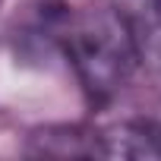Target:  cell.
<instances>
[{
    "instance_id": "2",
    "label": "cell",
    "mask_w": 161,
    "mask_h": 161,
    "mask_svg": "<svg viewBox=\"0 0 161 161\" xmlns=\"http://www.w3.org/2000/svg\"><path fill=\"white\" fill-rule=\"evenodd\" d=\"M95 155L101 158H161V126L152 120H120L95 130Z\"/></svg>"
},
{
    "instance_id": "3",
    "label": "cell",
    "mask_w": 161,
    "mask_h": 161,
    "mask_svg": "<svg viewBox=\"0 0 161 161\" xmlns=\"http://www.w3.org/2000/svg\"><path fill=\"white\" fill-rule=\"evenodd\" d=\"M114 10L126 22L139 57L161 63V0H114Z\"/></svg>"
},
{
    "instance_id": "1",
    "label": "cell",
    "mask_w": 161,
    "mask_h": 161,
    "mask_svg": "<svg viewBox=\"0 0 161 161\" xmlns=\"http://www.w3.org/2000/svg\"><path fill=\"white\" fill-rule=\"evenodd\" d=\"M57 41L82 89L95 101H108L123 92L136 66L142 63L130 29L114 7H89L66 13L57 25Z\"/></svg>"
}]
</instances>
